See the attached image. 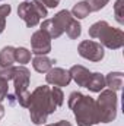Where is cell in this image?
<instances>
[{
	"mask_svg": "<svg viewBox=\"0 0 124 126\" xmlns=\"http://www.w3.org/2000/svg\"><path fill=\"white\" fill-rule=\"evenodd\" d=\"M69 73H70L72 79H73L79 87H85V88H86V85H88V82H89V78H91V75H92V72H89L85 66H80V64L72 66L70 70H69Z\"/></svg>",
	"mask_w": 124,
	"mask_h": 126,
	"instance_id": "obj_11",
	"label": "cell"
},
{
	"mask_svg": "<svg viewBox=\"0 0 124 126\" xmlns=\"http://www.w3.org/2000/svg\"><path fill=\"white\" fill-rule=\"evenodd\" d=\"M89 37L98 38L102 47L111 50L121 48L124 46V32L120 28H112L105 21H98L89 28Z\"/></svg>",
	"mask_w": 124,
	"mask_h": 126,
	"instance_id": "obj_3",
	"label": "cell"
},
{
	"mask_svg": "<svg viewBox=\"0 0 124 126\" xmlns=\"http://www.w3.org/2000/svg\"><path fill=\"white\" fill-rule=\"evenodd\" d=\"M4 116V107H3V104L0 103V119Z\"/></svg>",
	"mask_w": 124,
	"mask_h": 126,
	"instance_id": "obj_26",
	"label": "cell"
},
{
	"mask_svg": "<svg viewBox=\"0 0 124 126\" xmlns=\"http://www.w3.org/2000/svg\"><path fill=\"white\" fill-rule=\"evenodd\" d=\"M29 79H31V72H29L25 66H18V67H15V75H13L15 95H16L18 103H19L22 107H26V109H28L29 95H31V93L28 91Z\"/></svg>",
	"mask_w": 124,
	"mask_h": 126,
	"instance_id": "obj_6",
	"label": "cell"
},
{
	"mask_svg": "<svg viewBox=\"0 0 124 126\" xmlns=\"http://www.w3.org/2000/svg\"><path fill=\"white\" fill-rule=\"evenodd\" d=\"M29 116L34 125H44L47 122V117L53 114L59 106L53 100L51 88L48 85L37 87L29 95Z\"/></svg>",
	"mask_w": 124,
	"mask_h": 126,
	"instance_id": "obj_1",
	"label": "cell"
},
{
	"mask_svg": "<svg viewBox=\"0 0 124 126\" xmlns=\"http://www.w3.org/2000/svg\"><path fill=\"white\" fill-rule=\"evenodd\" d=\"M0 1H1V0H0Z\"/></svg>",
	"mask_w": 124,
	"mask_h": 126,
	"instance_id": "obj_27",
	"label": "cell"
},
{
	"mask_svg": "<svg viewBox=\"0 0 124 126\" xmlns=\"http://www.w3.org/2000/svg\"><path fill=\"white\" fill-rule=\"evenodd\" d=\"M123 81H124V75L121 72H111L105 76V87H108L112 91H120L123 87Z\"/></svg>",
	"mask_w": 124,
	"mask_h": 126,
	"instance_id": "obj_12",
	"label": "cell"
},
{
	"mask_svg": "<svg viewBox=\"0 0 124 126\" xmlns=\"http://www.w3.org/2000/svg\"><path fill=\"white\" fill-rule=\"evenodd\" d=\"M53 60L48 59L47 56H35L34 60H32V66L37 72L39 73H47L51 67H53Z\"/></svg>",
	"mask_w": 124,
	"mask_h": 126,
	"instance_id": "obj_14",
	"label": "cell"
},
{
	"mask_svg": "<svg viewBox=\"0 0 124 126\" xmlns=\"http://www.w3.org/2000/svg\"><path fill=\"white\" fill-rule=\"evenodd\" d=\"M45 126H72V123H70V122H67V120H60V122H57V123L45 125Z\"/></svg>",
	"mask_w": 124,
	"mask_h": 126,
	"instance_id": "obj_25",
	"label": "cell"
},
{
	"mask_svg": "<svg viewBox=\"0 0 124 126\" xmlns=\"http://www.w3.org/2000/svg\"><path fill=\"white\" fill-rule=\"evenodd\" d=\"M77 51L79 54L83 57V59H88L91 62H101L104 59V47L92 40H85L79 44L77 47Z\"/></svg>",
	"mask_w": 124,
	"mask_h": 126,
	"instance_id": "obj_8",
	"label": "cell"
},
{
	"mask_svg": "<svg viewBox=\"0 0 124 126\" xmlns=\"http://www.w3.org/2000/svg\"><path fill=\"white\" fill-rule=\"evenodd\" d=\"M80 32H82V27H80V24H79L76 19H73V21L69 24L67 30H66V34H67L69 38H72V40L79 38V37H80Z\"/></svg>",
	"mask_w": 124,
	"mask_h": 126,
	"instance_id": "obj_18",
	"label": "cell"
},
{
	"mask_svg": "<svg viewBox=\"0 0 124 126\" xmlns=\"http://www.w3.org/2000/svg\"><path fill=\"white\" fill-rule=\"evenodd\" d=\"M73 19H74V18L72 16V13L64 9V10H60L54 18L45 19V21L41 24V28H39V30L45 31L50 35V38H59L63 32H66L69 24H70Z\"/></svg>",
	"mask_w": 124,
	"mask_h": 126,
	"instance_id": "obj_7",
	"label": "cell"
},
{
	"mask_svg": "<svg viewBox=\"0 0 124 126\" xmlns=\"http://www.w3.org/2000/svg\"><path fill=\"white\" fill-rule=\"evenodd\" d=\"M13 63H15V47H12V46L3 47L0 51V66L9 67Z\"/></svg>",
	"mask_w": 124,
	"mask_h": 126,
	"instance_id": "obj_15",
	"label": "cell"
},
{
	"mask_svg": "<svg viewBox=\"0 0 124 126\" xmlns=\"http://www.w3.org/2000/svg\"><path fill=\"white\" fill-rule=\"evenodd\" d=\"M31 60V51L26 50L25 47H18L15 48V62L21 63V64H25Z\"/></svg>",
	"mask_w": 124,
	"mask_h": 126,
	"instance_id": "obj_17",
	"label": "cell"
},
{
	"mask_svg": "<svg viewBox=\"0 0 124 126\" xmlns=\"http://www.w3.org/2000/svg\"><path fill=\"white\" fill-rule=\"evenodd\" d=\"M13 75H15V67H13V66L1 67V69H0V78H1V79L12 81V79H13Z\"/></svg>",
	"mask_w": 124,
	"mask_h": 126,
	"instance_id": "obj_22",
	"label": "cell"
},
{
	"mask_svg": "<svg viewBox=\"0 0 124 126\" xmlns=\"http://www.w3.org/2000/svg\"><path fill=\"white\" fill-rule=\"evenodd\" d=\"M69 107L74 114L77 126H93L99 123L96 103L92 97L74 91L69 95Z\"/></svg>",
	"mask_w": 124,
	"mask_h": 126,
	"instance_id": "obj_2",
	"label": "cell"
},
{
	"mask_svg": "<svg viewBox=\"0 0 124 126\" xmlns=\"http://www.w3.org/2000/svg\"><path fill=\"white\" fill-rule=\"evenodd\" d=\"M96 109H98V117L99 123H110L117 116V106H118V97L117 93L112 90H102L101 95L98 97Z\"/></svg>",
	"mask_w": 124,
	"mask_h": 126,
	"instance_id": "obj_4",
	"label": "cell"
},
{
	"mask_svg": "<svg viewBox=\"0 0 124 126\" xmlns=\"http://www.w3.org/2000/svg\"><path fill=\"white\" fill-rule=\"evenodd\" d=\"M85 1L88 3L91 12H98V10H101L110 0H85Z\"/></svg>",
	"mask_w": 124,
	"mask_h": 126,
	"instance_id": "obj_21",
	"label": "cell"
},
{
	"mask_svg": "<svg viewBox=\"0 0 124 126\" xmlns=\"http://www.w3.org/2000/svg\"><path fill=\"white\" fill-rule=\"evenodd\" d=\"M70 13H72V16H74L76 19H85V18L91 13V9H89L88 3L83 0V1L76 3V4L73 6V9H72Z\"/></svg>",
	"mask_w": 124,
	"mask_h": 126,
	"instance_id": "obj_16",
	"label": "cell"
},
{
	"mask_svg": "<svg viewBox=\"0 0 124 126\" xmlns=\"http://www.w3.org/2000/svg\"><path fill=\"white\" fill-rule=\"evenodd\" d=\"M9 94V81L0 78V103L7 97Z\"/></svg>",
	"mask_w": 124,
	"mask_h": 126,
	"instance_id": "obj_23",
	"label": "cell"
},
{
	"mask_svg": "<svg viewBox=\"0 0 124 126\" xmlns=\"http://www.w3.org/2000/svg\"><path fill=\"white\" fill-rule=\"evenodd\" d=\"M114 15L118 24H124V0H117L114 4Z\"/></svg>",
	"mask_w": 124,
	"mask_h": 126,
	"instance_id": "obj_20",
	"label": "cell"
},
{
	"mask_svg": "<svg viewBox=\"0 0 124 126\" xmlns=\"http://www.w3.org/2000/svg\"><path fill=\"white\" fill-rule=\"evenodd\" d=\"M45 81H47V84L60 88V87H67L70 84L72 76H70L69 70H64L62 67H51L45 75Z\"/></svg>",
	"mask_w": 124,
	"mask_h": 126,
	"instance_id": "obj_10",
	"label": "cell"
},
{
	"mask_svg": "<svg viewBox=\"0 0 124 126\" xmlns=\"http://www.w3.org/2000/svg\"><path fill=\"white\" fill-rule=\"evenodd\" d=\"M86 88L89 91H92V93H101L105 88V76L101 75V73H98V72L92 73L91 78H89V82H88Z\"/></svg>",
	"mask_w": 124,
	"mask_h": 126,
	"instance_id": "obj_13",
	"label": "cell"
},
{
	"mask_svg": "<svg viewBox=\"0 0 124 126\" xmlns=\"http://www.w3.org/2000/svg\"><path fill=\"white\" fill-rule=\"evenodd\" d=\"M19 18L26 24V27H37L41 19L47 16V7L39 0H31V1H22L18 7Z\"/></svg>",
	"mask_w": 124,
	"mask_h": 126,
	"instance_id": "obj_5",
	"label": "cell"
},
{
	"mask_svg": "<svg viewBox=\"0 0 124 126\" xmlns=\"http://www.w3.org/2000/svg\"><path fill=\"white\" fill-rule=\"evenodd\" d=\"M10 10H12L10 4H1L0 6V34L6 28V18L10 13Z\"/></svg>",
	"mask_w": 124,
	"mask_h": 126,
	"instance_id": "obj_19",
	"label": "cell"
},
{
	"mask_svg": "<svg viewBox=\"0 0 124 126\" xmlns=\"http://www.w3.org/2000/svg\"><path fill=\"white\" fill-rule=\"evenodd\" d=\"M32 53L35 56H45L51 51V38L50 35L42 30H38L31 37Z\"/></svg>",
	"mask_w": 124,
	"mask_h": 126,
	"instance_id": "obj_9",
	"label": "cell"
},
{
	"mask_svg": "<svg viewBox=\"0 0 124 126\" xmlns=\"http://www.w3.org/2000/svg\"><path fill=\"white\" fill-rule=\"evenodd\" d=\"M45 7H57L59 6V3H60V0H39Z\"/></svg>",
	"mask_w": 124,
	"mask_h": 126,
	"instance_id": "obj_24",
	"label": "cell"
}]
</instances>
